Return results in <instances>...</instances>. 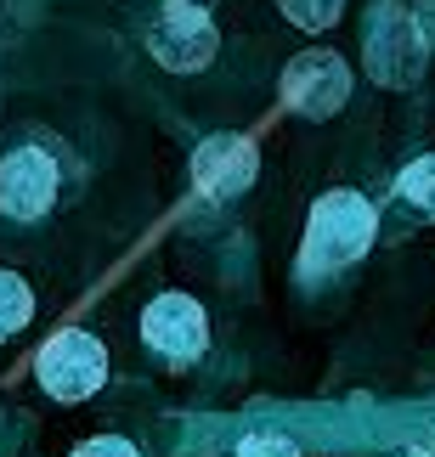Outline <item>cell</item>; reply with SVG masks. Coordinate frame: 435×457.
Returning <instances> with one entry per match:
<instances>
[{
	"instance_id": "4fadbf2b",
	"label": "cell",
	"mask_w": 435,
	"mask_h": 457,
	"mask_svg": "<svg viewBox=\"0 0 435 457\" xmlns=\"http://www.w3.org/2000/svg\"><path fill=\"white\" fill-rule=\"evenodd\" d=\"M74 457H142L130 441H119V435H96V441H79Z\"/></svg>"
},
{
	"instance_id": "8fae6325",
	"label": "cell",
	"mask_w": 435,
	"mask_h": 457,
	"mask_svg": "<svg viewBox=\"0 0 435 457\" xmlns=\"http://www.w3.org/2000/svg\"><path fill=\"white\" fill-rule=\"evenodd\" d=\"M283 12L300 29H334L339 12H345V0H283Z\"/></svg>"
},
{
	"instance_id": "9c48e42d",
	"label": "cell",
	"mask_w": 435,
	"mask_h": 457,
	"mask_svg": "<svg viewBox=\"0 0 435 457\" xmlns=\"http://www.w3.org/2000/svg\"><path fill=\"white\" fill-rule=\"evenodd\" d=\"M396 204H402L413 220H435V153L413 158V164L396 175Z\"/></svg>"
},
{
	"instance_id": "3957f363",
	"label": "cell",
	"mask_w": 435,
	"mask_h": 457,
	"mask_svg": "<svg viewBox=\"0 0 435 457\" xmlns=\"http://www.w3.org/2000/svg\"><path fill=\"white\" fill-rule=\"evenodd\" d=\"M147 51L170 74H204L221 51V34H215L210 12H204L198 0H164V6L147 17Z\"/></svg>"
},
{
	"instance_id": "6da1fadb",
	"label": "cell",
	"mask_w": 435,
	"mask_h": 457,
	"mask_svg": "<svg viewBox=\"0 0 435 457\" xmlns=\"http://www.w3.org/2000/svg\"><path fill=\"white\" fill-rule=\"evenodd\" d=\"M379 232V209L351 187H334L311 204L305 215V243H300V266L305 271H339L351 260L368 254V243Z\"/></svg>"
},
{
	"instance_id": "5bb4252c",
	"label": "cell",
	"mask_w": 435,
	"mask_h": 457,
	"mask_svg": "<svg viewBox=\"0 0 435 457\" xmlns=\"http://www.w3.org/2000/svg\"><path fill=\"white\" fill-rule=\"evenodd\" d=\"M390 457H430V452H424V446H396Z\"/></svg>"
},
{
	"instance_id": "9a60e30c",
	"label": "cell",
	"mask_w": 435,
	"mask_h": 457,
	"mask_svg": "<svg viewBox=\"0 0 435 457\" xmlns=\"http://www.w3.org/2000/svg\"><path fill=\"white\" fill-rule=\"evenodd\" d=\"M413 17H430V23H435V0H419V12H413Z\"/></svg>"
},
{
	"instance_id": "8992f818",
	"label": "cell",
	"mask_w": 435,
	"mask_h": 457,
	"mask_svg": "<svg viewBox=\"0 0 435 457\" xmlns=\"http://www.w3.org/2000/svg\"><path fill=\"white\" fill-rule=\"evenodd\" d=\"M57 158L46 147H17L0 158V215L12 220H40L51 204H57Z\"/></svg>"
},
{
	"instance_id": "7c38bea8",
	"label": "cell",
	"mask_w": 435,
	"mask_h": 457,
	"mask_svg": "<svg viewBox=\"0 0 435 457\" xmlns=\"http://www.w3.org/2000/svg\"><path fill=\"white\" fill-rule=\"evenodd\" d=\"M238 457H300V446H294L289 435H277V429H255V435L238 441Z\"/></svg>"
},
{
	"instance_id": "ba28073f",
	"label": "cell",
	"mask_w": 435,
	"mask_h": 457,
	"mask_svg": "<svg viewBox=\"0 0 435 457\" xmlns=\"http://www.w3.org/2000/svg\"><path fill=\"white\" fill-rule=\"evenodd\" d=\"M255 170H260V153H255L249 136H238V130L204 136L198 153H193V187H198L210 204L249 192V187H255Z\"/></svg>"
},
{
	"instance_id": "52a82bcc",
	"label": "cell",
	"mask_w": 435,
	"mask_h": 457,
	"mask_svg": "<svg viewBox=\"0 0 435 457\" xmlns=\"http://www.w3.org/2000/svg\"><path fill=\"white\" fill-rule=\"evenodd\" d=\"M351 96V68H345L334 51H300L283 74V102L305 119H328L345 108Z\"/></svg>"
},
{
	"instance_id": "277c9868",
	"label": "cell",
	"mask_w": 435,
	"mask_h": 457,
	"mask_svg": "<svg viewBox=\"0 0 435 457\" xmlns=\"http://www.w3.org/2000/svg\"><path fill=\"white\" fill-rule=\"evenodd\" d=\"M34 373H40L46 395L85 401V395H96L102 384H108V345H102L96 333H85V328H63V333H51L40 345Z\"/></svg>"
},
{
	"instance_id": "30bf717a",
	"label": "cell",
	"mask_w": 435,
	"mask_h": 457,
	"mask_svg": "<svg viewBox=\"0 0 435 457\" xmlns=\"http://www.w3.org/2000/svg\"><path fill=\"white\" fill-rule=\"evenodd\" d=\"M29 322H34V288H29L17 271H6V266H0V339L23 333Z\"/></svg>"
},
{
	"instance_id": "7a4b0ae2",
	"label": "cell",
	"mask_w": 435,
	"mask_h": 457,
	"mask_svg": "<svg viewBox=\"0 0 435 457\" xmlns=\"http://www.w3.org/2000/svg\"><path fill=\"white\" fill-rule=\"evenodd\" d=\"M362 57H368V79L407 91V85H419L430 62V34L402 0H379L362 23Z\"/></svg>"
},
{
	"instance_id": "5b68a950",
	"label": "cell",
	"mask_w": 435,
	"mask_h": 457,
	"mask_svg": "<svg viewBox=\"0 0 435 457\" xmlns=\"http://www.w3.org/2000/svg\"><path fill=\"white\" fill-rule=\"evenodd\" d=\"M142 339L147 350H159L164 361H198L204 345H210V316L193 294H159L147 311H142Z\"/></svg>"
}]
</instances>
